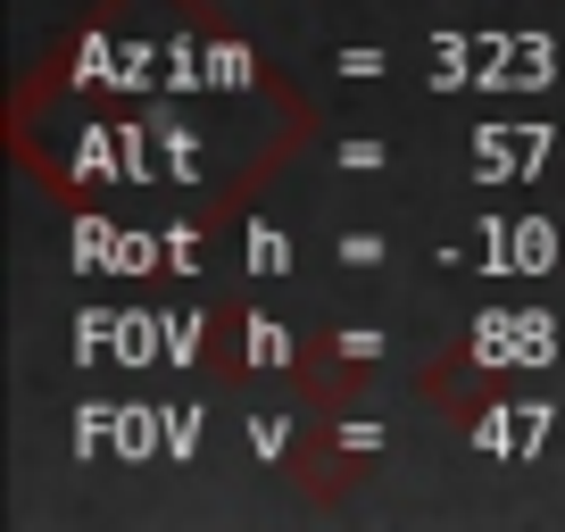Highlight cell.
Here are the masks:
<instances>
[]
</instances>
